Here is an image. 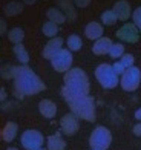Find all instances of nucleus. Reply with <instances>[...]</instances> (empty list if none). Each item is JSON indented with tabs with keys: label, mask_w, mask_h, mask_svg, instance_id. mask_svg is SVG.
<instances>
[{
	"label": "nucleus",
	"mask_w": 141,
	"mask_h": 150,
	"mask_svg": "<svg viewBox=\"0 0 141 150\" xmlns=\"http://www.w3.org/2000/svg\"><path fill=\"white\" fill-rule=\"evenodd\" d=\"M20 144L25 150H38L45 144V136L42 132L29 129L20 135Z\"/></svg>",
	"instance_id": "7"
},
{
	"label": "nucleus",
	"mask_w": 141,
	"mask_h": 150,
	"mask_svg": "<svg viewBox=\"0 0 141 150\" xmlns=\"http://www.w3.org/2000/svg\"><path fill=\"white\" fill-rule=\"evenodd\" d=\"M38 150H48V149H43V147H42V149H38Z\"/></svg>",
	"instance_id": "37"
},
{
	"label": "nucleus",
	"mask_w": 141,
	"mask_h": 150,
	"mask_svg": "<svg viewBox=\"0 0 141 150\" xmlns=\"http://www.w3.org/2000/svg\"><path fill=\"white\" fill-rule=\"evenodd\" d=\"M2 77L3 78H14V66L2 67Z\"/></svg>",
	"instance_id": "30"
},
{
	"label": "nucleus",
	"mask_w": 141,
	"mask_h": 150,
	"mask_svg": "<svg viewBox=\"0 0 141 150\" xmlns=\"http://www.w3.org/2000/svg\"><path fill=\"white\" fill-rule=\"evenodd\" d=\"M38 112L46 120H52L57 115V104L51 100H42L38 103Z\"/></svg>",
	"instance_id": "14"
},
{
	"label": "nucleus",
	"mask_w": 141,
	"mask_h": 150,
	"mask_svg": "<svg viewBox=\"0 0 141 150\" xmlns=\"http://www.w3.org/2000/svg\"><path fill=\"white\" fill-rule=\"evenodd\" d=\"M46 149L48 150H66V141L60 133H54L46 139Z\"/></svg>",
	"instance_id": "17"
},
{
	"label": "nucleus",
	"mask_w": 141,
	"mask_h": 150,
	"mask_svg": "<svg viewBox=\"0 0 141 150\" xmlns=\"http://www.w3.org/2000/svg\"><path fill=\"white\" fill-rule=\"evenodd\" d=\"M46 17H48L49 22L55 23V25H63L66 20H68V17L64 16V12H62L58 8H49L48 11H46Z\"/></svg>",
	"instance_id": "18"
},
{
	"label": "nucleus",
	"mask_w": 141,
	"mask_h": 150,
	"mask_svg": "<svg viewBox=\"0 0 141 150\" xmlns=\"http://www.w3.org/2000/svg\"><path fill=\"white\" fill-rule=\"evenodd\" d=\"M111 46H112V40L109 37H101L94 42L92 45V52L95 55H109V51H111Z\"/></svg>",
	"instance_id": "13"
},
{
	"label": "nucleus",
	"mask_w": 141,
	"mask_h": 150,
	"mask_svg": "<svg viewBox=\"0 0 141 150\" xmlns=\"http://www.w3.org/2000/svg\"><path fill=\"white\" fill-rule=\"evenodd\" d=\"M17 132H18V126H17V122L14 121H8L5 124V127L2 129V139L5 142H11V141H14L16 139V136H17Z\"/></svg>",
	"instance_id": "16"
},
{
	"label": "nucleus",
	"mask_w": 141,
	"mask_h": 150,
	"mask_svg": "<svg viewBox=\"0 0 141 150\" xmlns=\"http://www.w3.org/2000/svg\"><path fill=\"white\" fill-rule=\"evenodd\" d=\"M132 20H133V23H135V26L138 28L140 34H141V6H138L137 9H133L132 12Z\"/></svg>",
	"instance_id": "28"
},
{
	"label": "nucleus",
	"mask_w": 141,
	"mask_h": 150,
	"mask_svg": "<svg viewBox=\"0 0 141 150\" xmlns=\"http://www.w3.org/2000/svg\"><path fill=\"white\" fill-rule=\"evenodd\" d=\"M14 95L17 98H23L28 95H37L45 91V83L31 67L20 64L14 66Z\"/></svg>",
	"instance_id": "1"
},
{
	"label": "nucleus",
	"mask_w": 141,
	"mask_h": 150,
	"mask_svg": "<svg viewBox=\"0 0 141 150\" xmlns=\"http://www.w3.org/2000/svg\"><path fill=\"white\" fill-rule=\"evenodd\" d=\"M23 2H25V3H28V5H34L37 0H23Z\"/></svg>",
	"instance_id": "34"
},
{
	"label": "nucleus",
	"mask_w": 141,
	"mask_h": 150,
	"mask_svg": "<svg viewBox=\"0 0 141 150\" xmlns=\"http://www.w3.org/2000/svg\"><path fill=\"white\" fill-rule=\"evenodd\" d=\"M112 142V133L104 126H97L89 136V146L92 150H107Z\"/></svg>",
	"instance_id": "5"
},
{
	"label": "nucleus",
	"mask_w": 141,
	"mask_h": 150,
	"mask_svg": "<svg viewBox=\"0 0 141 150\" xmlns=\"http://www.w3.org/2000/svg\"><path fill=\"white\" fill-rule=\"evenodd\" d=\"M6 150H18V149H17V147H8Z\"/></svg>",
	"instance_id": "36"
},
{
	"label": "nucleus",
	"mask_w": 141,
	"mask_h": 150,
	"mask_svg": "<svg viewBox=\"0 0 141 150\" xmlns=\"http://www.w3.org/2000/svg\"><path fill=\"white\" fill-rule=\"evenodd\" d=\"M72 63H74V55L68 47H63V49L51 60L52 69L57 71V72H63V74L69 72L72 69Z\"/></svg>",
	"instance_id": "8"
},
{
	"label": "nucleus",
	"mask_w": 141,
	"mask_h": 150,
	"mask_svg": "<svg viewBox=\"0 0 141 150\" xmlns=\"http://www.w3.org/2000/svg\"><path fill=\"white\" fill-rule=\"evenodd\" d=\"M124 45L123 43H112L111 46V51H109V57L113 60H120L124 55Z\"/></svg>",
	"instance_id": "25"
},
{
	"label": "nucleus",
	"mask_w": 141,
	"mask_h": 150,
	"mask_svg": "<svg viewBox=\"0 0 141 150\" xmlns=\"http://www.w3.org/2000/svg\"><path fill=\"white\" fill-rule=\"evenodd\" d=\"M23 38H25V31L22 28H18V26L12 28L8 32V40H9L11 43H14V45H20V43L23 42Z\"/></svg>",
	"instance_id": "22"
},
{
	"label": "nucleus",
	"mask_w": 141,
	"mask_h": 150,
	"mask_svg": "<svg viewBox=\"0 0 141 150\" xmlns=\"http://www.w3.org/2000/svg\"><path fill=\"white\" fill-rule=\"evenodd\" d=\"M117 38L118 40H121L123 43H129V45H133V43H137L138 42V38H140V31L138 28L135 26V23H124L121 28H120L117 31Z\"/></svg>",
	"instance_id": "9"
},
{
	"label": "nucleus",
	"mask_w": 141,
	"mask_h": 150,
	"mask_svg": "<svg viewBox=\"0 0 141 150\" xmlns=\"http://www.w3.org/2000/svg\"><path fill=\"white\" fill-rule=\"evenodd\" d=\"M12 52H14V55H16V58H17V61L20 64H28L29 63V52H28V49L20 43V45H14V49H12Z\"/></svg>",
	"instance_id": "19"
},
{
	"label": "nucleus",
	"mask_w": 141,
	"mask_h": 150,
	"mask_svg": "<svg viewBox=\"0 0 141 150\" xmlns=\"http://www.w3.org/2000/svg\"><path fill=\"white\" fill-rule=\"evenodd\" d=\"M103 32H104V28H103V25L98 23V22H91L84 26V35L89 40H98V38L104 37Z\"/></svg>",
	"instance_id": "15"
},
{
	"label": "nucleus",
	"mask_w": 141,
	"mask_h": 150,
	"mask_svg": "<svg viewBox=\"0 0 141 150\" xmlns=\"http://www.w3.org/2000/svg\"><path fill=\"white\" fill-rule=\"evenodd\" d=\"M133 115H135V118H137L138 121H141V107H140V109H137V110H135V113H133Z\"/></svg>",
	"instance_id": "33"
},
{
	"label": "nucleus",
	"mask_w": 141,
	"mask_h": 150,
	"mask_svg": "<svg viewBox=\"0 0 141 150\" xmlns=\"http://www.w3.org/2000/svg\"><path fill=\"white\" fill-rule=\"evenodd\" d=\"M91 84L86 72L80 67H72L64 74V86L62 87V97H78V95H89Z\"/></svg>",
	"instance_id": "2"
},
{
	"label": "nucleus",
	"mask_w": 141,
	"mask_h": 150,
	"mask_svg": "<svg viewBox=\"0 0 141 150\" xmlns=\"http://www.w3.org/2000/svg\"><path fill=\"white\" fill-rule=\"evenodd\" d=\"M58 5H60V8H63L66 11L64 16L68 17L69 20L75 18V11H74V8L71 6V0H58Z\"/></svg>",
	"instance_id": "26"
},
{
	"label": "nucleus",
	"mask_w": 141,
	"mask_h": 150,
	"mask_svg": "<svg viewBox=\"0 0 141 150\" xmlns=\"http://www.w3.org/2000/svg\"><path fill=\"white\" fill-rule=\"evenodd\" d=\"M113 12H115V16L118 17V20H121V22H127V18L132 17V8H130V3L127 2V0H118L113 6Z\"/></svg>",
	"instance_id": "12"
},
{
	"label": "nucleus",
	"mask_w": 141,
	"mask_h": 150,
	"mask_svg": "<svg viewBox=\"0 0 141 150\" xmlns=\"http://www.w3.org/2000/svg\"><path fill=\"white\" fill-rule=\"evenodd\" d=\"M68 103L71 112L75 115L78 120L84 121H95L97 113H95V103L89 95H78V97H68L64 98Z\"/></svg>",
	"instance_id": "3"
},
{
	"label": "nucleus",
	"mask_w": 141,
	"mask_h": 150,
	"mask_svg": "<svg viewBox=\"0 0 141 150\" xmlns=\"http://www.w3.org/2000/svg\"><path fill=\"white\" fill-rule=\"evenodd\" d=\"M66 47L71 52H77L83 47V40L78 34H71V35L66 38Z\"/></svg>",
	"instance_id": "20"
},
{
	"label": "nucleus",
	"mask_w": 141,
	"mask_h": 150,
	"mask_svg": "<svg viewBox=\"0 0 141 150\" xmlns=\"http://www.w3.org/2000/svg\"><path fill=\"white\" fill-rule=\"evenodd\" d=\"M91 3V0H74V5L78 6V8H86Z\"/></svg>",
	"instance_id": "31"
},
{
	"label": "nucleus",
	"mask_w": 141,
	"mask_h": 150,
	"mask_svg": "<svg viewBox=\"0 0 141 150\" xmlns=\"http://www.w3.org/2000/svg\"><path fill=\"white\" fill-rule=\"evenodd\" d=\"M100 18H101V25L103 26H112L115 25L118 22V17L115 16V12H113V9H106L101 12V16H100Z\"/></svg>",
	"instance_id": "23"
},
{
	"label": "nucleus",
	"mask_w": 141,
	"mask_h": 150,
	"mask_svg": "<svg viewBox=\"0 0 141 150\" xmlns=\"http://www.w3.org/2000/svg\"><path fill=\"white\" fill-rule=\"evenodd\" d=\"M63 45H64V40L60 38V37H55V38L48 40V43L43 46V51H42L43 58H46V60L51 61L60 51L63 49Z\"/></svg>",
	"instance_id": "11"
},
{
	"label": "nucleus",
	"mask_w": 141,
	"mask_h": 150,
	"mask_svg": "<svg viewBox=\"0 0 141 150\" xmlns=\"http://www.w3.org/2000/svg\"><path fill=\"white\" fill-rule=\"evenodd\" d=\"M5 97H6V93H5V91L2 89V100H5Z\"/></svg>",
	"instance_id": "35"
},
{
	"label": "nucleus",
	"mask_w": 141,
	"mask_h": 150,
	"mask_svg": "<svg viewBox=\"0 0 141 150\" xmlns=\"http://www.w3.org/2000/svg\"><path fill=\"white\" fill-rule=\"evenodd\" d=\"M42 32H43V35H46L48 38H55L58 35V32H60V28H58V25L55 23H52V22H45L43 26H42Z\"/></svg>",
	"instance_id": "21"
},
{
	"label": "nucleus",
	"mask_w": 141,
	"mask_h": 150,
	"mask_svg": "<svg viewBox=\"0 0 141 150\" xmlns=\"http://www.w3.org/2000/svg\"><path fill=\"white\" fill-rule=\"evenodd\" d=\"M78 129H80V122L74 113H66L62 117V120H60V130H62V133L72 136L78 132Z\"/></svg>",
	"instance_id": "10"
},
{
	"label": "nucleus",
	"mask_w": 141,
	"mask_h": 150,
	"mask_svg": "<svg viewBox=\"0 0 141 150\" xmlns=\"http://www.w3.org/2000/svg\"><path fill=\"white\" fill-rule=\"evenodd\" d=\"M140 84H141V71L137 66H132L129 69H126V72L120 77V86L126 92L137 91Z\"/></svg>",
	"instance_id": "6"
},
{
	"label": "nucleus",
	"mask_w": 141,
	"mask_h": 150,
	"mask_svg": "<svg viewBox=\"0 0 141 150\" xmlns=\"http://www.w3.org/2000/svg\"><path fill=\"white\" fill-rule=\"evenodd\" d=\"M94 75H95V78L98 81V84L103 87V89H115V87L120 84V77L115 74L113 71L112 64L109 63H101L95 67V71H94Z\"/></svg>",
	"instance_id": "4"
},
{
	"label": "nucleus",
	"mask_w": 141,
	"mask_h": 150,
	"mask_svg": "<svg viewBox=\"0 0 141 150\" xmlns=\"http://www.w3.org/2000/svg\"><path fill=\"white\" fill-rule=\"evenodd\" d=\"M22 11H23V5L18 2H9L5 5V14L9 17H14V16L20 14Z\"/></svg>",
	"instance_id": "24"
},
{
	"label": "nucleus",
	"mask_w": 141,
	"mask_h": 150,
	"mask_svg": "<svg viewBox=\"0 0 141 150\" xmlns=\"http://www.w3.org/2000/svg\"><path fill=\"white\" fill-rule=\"evenodd\" d=\"M132 132H133V135H135V136H141V121H138L137 124L133 126Z\"/></svg>",
	"instance_id": "32"
},
{
	"label": "nucleus",
	"mask_w": 141,
	"mask_h": 150,
	"mask_svg": "<svg viewBox=\"0 0 141 150\" xmlns=\"http://www.w3.org/2000/svg\"><path fill=\"white\" fill-rule=\"evenodd\" d=\"M112 67H113V71H115V74L118 75V77H121V75L126 72V67L123 66V63L120 60H115V63L112 64Z\"/></svg>",
	"instance_id": "29"
},
{
	"label": "nucleus",
	"mask_w": 141,
	"mask_h": 150,
	"mask_svg": "<svg viewBox=\"0 0 141 150\" xmlns=\"http://www.w3.org/2000/svg\"><path fill=\"white\" fill-rule=\"evenodd\" d=\"M120 61L123 63V66L126 67V69H129V67L135 66V58H133L132 54H124V55L120 58Z\"/></svg>",
	"instance_id": "27"
}]
</instances>
